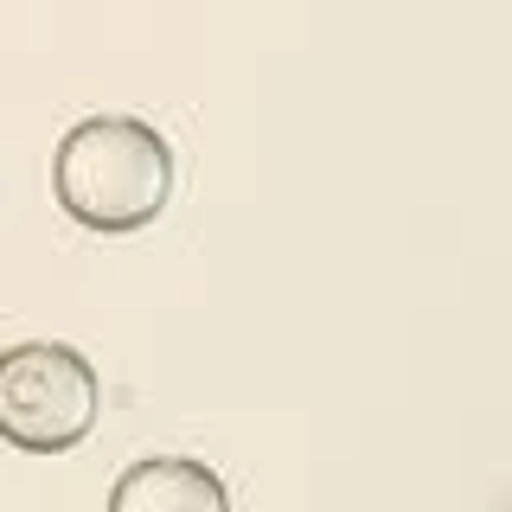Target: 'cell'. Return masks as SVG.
<instances>
[{"mask_svg":"<svg viewBox=\"0 0 512 512\" xmlns=\"http://www.w3.org/2000/svg\"><path fill=\"white\" fill-rule=\"evenodd\" d=\"M52 186L64 218L84 231H148L173 199V148L141 116H90L58 141Z\"/></svg>","mask_w":512,"mask_h":512,"instance_id":"1","label":"cell"},{"mask_svg":"<svg viewBox=\"0 0 512 512\" xmlns=\"http://www.w3.org/2000/svg\"><path fill=\"white\" fill-rule=\"evenodd\" d=\"M103 378L77 346L26 340L0 352V442L20 455H64L96 429Z\"/></svg>","mask_w":512,"mask_h":512,"instance_id":"2","label":"cell"},{"mask_svg":"<svg viewBox=\"0 0 512 512\" xmlns=\"http://www.w3.org/2000/svg\"><path fill=\"white\" fill-rule=\"evenodd\" d=\"M109 506L116 512H224L231 493H224V480L205 468V461L148 455L109 487Z\"/></svg>","mask_w":512,"mask_h":512,"instance_id":"3","label":"cell"}]
</instances>
